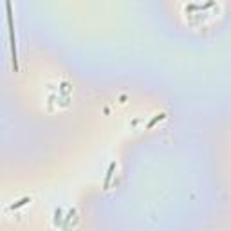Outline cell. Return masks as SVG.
I'll return each instance as SVG.
<instances>
[{
	"mask_svg": "<svg viewBox=\"0 0 231 231\" xmlns=\"http://www.w3.org/2000/svg\"><path fill=\"white\" fill-rule=\"evenodd\" d=\"M114 168H116V163H110L108 172H107V177H105V188H108V182H110V177H112V173H114Z\"/></svg>",
	"mask_w": 231,
	"mask_h": 231,
	"instance_id": "6da1fadb",
	"label": "cell"
},
{
	"mask_svg": "<svg viewBox=\"0 0 231 231\" xmlns=\"http://www.w3.org/2000/svg\"><path fill=\"white\" fill-rule=\"evenodd\" d=\"M164 112H163V114H157V117H154V119H152V121H150V123H148V128H152V127H154L155 123H157V121H161V119H164Z\"/></svg>",
	"mask_w": 231,
	"mask_h": 231,
	"instance_id": "7a4b0ae2",
	"label": "cell"
},
{
	"mask_svg": "<svg viewBox=\"0 0 231 231\" xmlns=\"http://www.w3.org/2000/svg\"><path fill=\"white\" fill-rule=\"evenodd\" d=\"M27 202H29V199H22L18 204H15V206H13V210H15V208H20V206H24V204H27Z\"/></svg>",
	"mask_w": 231,
	"mask_h": 231,
	"instance_id": "3957f363",
	"label": "cell"
}]
</instances>
